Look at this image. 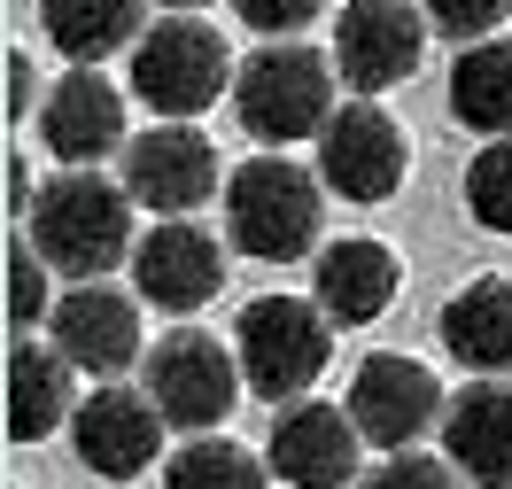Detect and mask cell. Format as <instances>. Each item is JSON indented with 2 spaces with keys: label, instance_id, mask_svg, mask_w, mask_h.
I'll return each instance as SVG.
<instances>
[{
  "label": "cell",
  "instance_id": "1",
  "mask_svg": "<svg viewBox=\"0 0 512 489\" xmlns=\"http://www.w3.org/2000/svg\"><path fill=\"white\" fill-rule=\"evenodd\" d=\"M32 249L63 280H109L117 264H132V195H125V179H101V171H55L47 187H39L32 202Z\"/></svg>",
  "mask_w": 512,
  "mask_h": 489
},
{
  "label": "cell",
  "instance_id": "2",
  "mask_svg": "<svg viewBox=\"0 0 512 489\" xmlns=\"http://www.w3.org/2000/svg\"><path fill=\"white\" fill-rule=\"evenodd\" d=\"M326 226V179L303 171L295 156H249L225 171V233L256 264H295L319 249Z\"/></svg>",
  "mask_w": 512,
  "mask_h": 489
},
{
  "label": "cell",
  "instance_id": "3",
  "mask_svg": "<svg viewBox=\"0 0 512 489\" xmlns=\"http://www.w3.org/2000/svg\"><path fill=\"white\" fill-rule=\"evenodd\" d=\"M334 86H342L334 55L303 47V39H264L233 70V117L264 148H295V140H319L334 125Z\"/></svg>",
  "mask_w": 512,
  "mask_h": 489
},
{
  "label": "cell",
  "instance_id": "4",
  "mask_svg": "<svg viewBox=\"0 0 512 489\" xmlns=\"http://www.w3.org/2000/svg\"><path fill=\"white\" fill-rule=\"evenodd\" d=\"M233 358L264 404H295V396H311V381L334 358V319L311 295H256L233 319Z\"/></svg>",
  "mask_w": 512,
  "mask_h": 489
},
{
  "label": "cell",
  "instance_id": "5",
  "mask_svg": "<svg viewBox=\"0 0 512 489\" xmlns=\"http://www.w3.org/2000/svg\"><path fill=\"white\" fill-rule=\"evenodd\" d=\"M225 86H233V63L202 16H156L148 39L132 47V101H148L156 125H194L210 101H225Z\"/></svg>",
  "mask_w": 512,
  "mask_h": 489
},
{
  "label": "cell",
  "instance_id": "6",
  "mask_svg": "<svg viewBox=\"0 0 512 489\" xmlns=\"http://www.w3.org/2000/svg\"><path fill=\"white\" fill-rule=\"evenodd\" d=\"M140 389L156 396L163 427H179V435H218L225 412H233V396L249 389V381H241V358L225 350L218 334L171 326L156 350L140 358Z\"/></svg>",
  "mask_w": 512,
  "mask_h": 489
},
{
  "label": "cell",
  "instance_id": "7",
  "mask_svg": "<svg viewBox=\"0 0 512 489\" xmlns=\"http://www.w3.org/2000/svg\"><path fill=\"white\" fill-rule=\"evenodd\" d=\"M419 55H427V8H412V0H350L334 16V70L357 101L404 86Z\"/></svg>",
  "mask_w": 512,
  "mask_h": 489
},
{
  "label": "cell",
  "instance_id": "8",
  "mask_svg": "<svg viewBox=\"0 0 512 489\" xmlns=\"http://www.w3.org/2000/svg\"><path fill=\"white\" fill-rule=\"evenodd\" d=\"M443 381L419 358H396V350H373V358L350 373V420L373 451H419L427 427H443Z\"/></svg>",
  "mask_w": 512,
  "mask_h": 489
},
{
  "label": "cell",
  "instance_id": "9",
  "mask_svg": "<svg viewBox=\"0 0 512 489\" xmlns=\"http://www.w3.org/2000/svg\"><path fill=\"white\" fill-rule=\"evenodd\" d=\"M404 163H412L404 125L381 101H350L319 132V179H326V195H342V202H388L404 187Z\"/></svg>",
  "mask_w": 512,
  "mask_h": 489
},
{
  "label": "cell",
  "instance_id": "10",
  "mask_svg": "<svg viewBox=\"0 0 512 489\" xmlns=\"http://www.w3.org/2000/svg\"><path fill=\"white\" fill-rule=\"evenodd\" d=\"M218 179H225L218 148L194 125H148V132H132V148H125V195L140 210H156V218H194L218 195Z\"/></svg>",
  "mask_w": 512,
  "mask_h": 489
},
{
  "label": "cell",
  "instance_id": "11",
  "mask_svg": "<svg viewBox=\"0 0 512 489\" xmlns=\"http://www.w3.org/2000/svg\"><path fill=\"white\" fill-rule=\"evenodd\" d=\"M70 451L86 474L101 482H132V474H148L163 451V412L148 389H125V381H101L86 404H78V420H70Z\"/></svg>",
  "mask_w": 512,
  "mask_h": 489
},
{
  "label": "cell",
  "instance_id": "12",
  "mask_svg": "<svg viewBox=\"0 0 512 489\" xmlns=\"http://www.w3.org/2000/svg\"><path fill=\"white\" fill-rule=\"evenodd\" d=\"M132 288L140 303L187 319L225 288V241L194 218H156V233H140V249H132Z\"/></svg>",
  "mask_w": 512,
  "mask_h": 489
},
{
  "label": "cell",
  "instance_id": "13",
  "mask_svg": "<svg viewBox=\"0 0 512 489\" xmlns=\"http://www.w3.org/2000/svg\"><path fill=\"white\" fill-rule=\"evenodd\" d=\"M357 443H365V435H357V420L342 404L295 396V404H280V420L264 435V466H272L288 489H350Z\"/></svg>",
  "mask_w": 512,
  "mask_h": 489
},
{
  "label": "cell",
  "instance_id": "14",
  "mask_svg": "<svg viewBox=\"0 0 512 489\" xmlns=\"http://www.w3.org/2000/svg\"><path fill=\"white\" fill-rule=\"evenodd\" d=\"M47 334H55V350H63L78 373H94V381H117L125 365L148 358V342H140V295L109 288V280L70 288L63 303L47 311Z\"/></svg>",
  "mask_w": 512,
  "mask_h": 489
},
{
  "label": "cell",
  "instance_id": "15",
  "mask_svg": "<svg viewBox=\"0 0 512 489\" xmlns=\"http://www.w3.org/2000/svg\"><path fill=\"white\" fill-rule=\"evenodd\" d=\"M39 140L63 156V171H101L109 148H132L125 94H117L101 70H63L55 94H47V109H39Z\"/></svg>",
  "mask_w": 512,
  "mask_h": 489
},
{
  "label": "cell",
  "instance_id": "16",
  "mask_svg": "<svg viewBox=\"0 0 512 489\" xmlns=\"http://www.w3.org/2000/svg\"><path fill=\"white\" fill-rule=\"evenodd\" d=\"M443 458L458 482L512 489V381H466L443 404Z\"/></svg>",
  "mask_w": 512,
  "mask_h": 489
},
{
  "label": "cell",
  "instance_id": "17",
  "mask_svg": "<svg viewBox=\"0 0 512 489\" xmlns=\"http://www.w3.org/2000/svg\"><path fill=\"white\" fill-rule=\"evenodd\" d=\"M396 280H404V264L388 241L373 233H350V241H326L319 264H311V303H319L334 326H373L396 303Z\"/></svg>",
  "mask_w": 512,
  "mask_h": 489
},
{
  "label": "cell",
  "instance_id": "18",
  "mask_svg": "<svg viewBox=\"0 0 512 489\" xmlns=\"http://www.w3.org/2000/svg\"><path fill=\"white\" fill-rule=\"evenodd\" d=\"M70 373L78 365L55 350V342H16L8 350V443H47L55 427H70L78 420V404L86 396L70 389Z\"/></svg>",
  "mask_w": 512,
  "mask_h": 489
},
{
  "label": "cell",
  "instance_id": "19",
  "mask_svg": "<svg viewBox=\"0 0 512 489\" xmlns=\"http://www.w3.org/2000/svg\"><path fill=\"white\" fill-rule=\"evenodd\" d=\"M435 326H443V350L474 381H505L512 373V280H466Z\"/></svg>",
  "mask_w": 512,
  "mask_h": 489
},
{
  "label": "cell",
  "instance_id": "20",
  "mask_svg": "<svg viewBox=\"0 0 512 489\" xmlns=\"http://www.w3.org/2000/svg\"><path fill=\"white\" fill-rule=\"evenodd\" d=\"M39 24L70 70H101L148 39V0H39Z\"/></svg>",
  "mask_w": 512,
  "mask_h": 489
},
{
  "label": "cell",
  "instance_id": "21",
  "mask_svg": "<svg viewBox=\"0 0 512 489\" xmlns=\"http://www.w3.org/2000/svg\"><path fill=\"white\" fill-rule=\"evenodd\" d=\"M450 117L481 140H512V39L458 47L450 63Z\"/></svg>",
  "mask_w": 512,
  "mask_h": 489
},
{
  "label": "cell",
  "instance_id": "22",
  "mask_svg": "<svg viewBox=\"0 0 512 489\" xmlns=\"http://www.w3.org/2000/svg\"><path fill=\"white\" fill-rule=\"evenodd\" d=\"M264 482H272V466L249 458L241 443H225V435H194L163 466V489H264Z\"/></svg>",
  "mask_w": 512,
  "mask_h": 489
},
{
  "label": "cell",
  "instance_id": "23",
  "mask_svg": "<svg viewBox=\"0 0 512 489\" xmlns=\"http://www.w3.org/2000/svg\"><path fill=\"white\" fill-rule=\"evenodd\" d=\"M466 210L474 226L512 233V140H481L474 163H466Z\"/></svg>",
  "mask_w": 512,
  "mask_h": 489
},
{
  "label": "cell",
  "instance_id": "24",
  "mask_svg": "<svg viewBox=\"0 0 512 489\" xmlns=\"http://www.w3.org/2000/svg\"><path fill=\"white\" fill-rule=\"evenodd\" d=\"M47 272H55V264L32 249V233H16V241H8V326H16V334H32L39 311H47Z\"/></svg>",
  "mask_w": 512,
  "mask_h": 489
},
{
  "label": "cell",
  "instance_id": "25",
  "mask_svg": "<svg viewBox=\"0 0 512 489\" xmlns=\"http://www.w3.org/2000/svg\"><path fill=\"white\" fill-rule=\"evenodd\" d=\"M357 489H466L450 458H427V451H388L373 474H357Z\"/></svg>",
  "mask_w": 512,
  "mask_h": 489
},
{
  "label": "cell",
  "instance_id": "26",
  "mask_svg": "<svg viewBox=\"0 0 512 489\" xmlns=\"http://www.w3.org/2000/svg\"><path fill=\"white\" fill-rule=\"evenodd\" d=\"M427 8V24L450 32L458 47H481V39H497V24L512 16V0H419Z\"/></svg>",
  "mask_w": 512,
  "mask_h": 489
},
{
  "label": "cell",
  "instance_id": "27",
  "mask_svg": "<svg viewBox=\"0 0 512 489\" xmlns=\"http://www.w3.org/2000/svg\"><path fill=\"white\" fill-rule=\"evenodd\" d=\"M319 8L326 0H233V16H241L249 32H264V39H295Z\"/></svg>",
  "mask_w": 512,
  "mask_h": 489
},
{
  "label": "cell",
  "instance_id": "28",
  "mask_svg": "<svg viewBox=\"0 0 512 489\" xmlns=\"http://www.w3.org/2000/svg\"><path fill=\"white\" fill-rule=\"evenodd\" d=\"M24 109H32V55L16 47L8 55V117H24Z\"/></svg>",
  "mask_w": 512,
  "mask_h": 489
},
{
  "label": "cell",
  "instance_id": "29",
  "mask_svg": "<svg viewBox=\"0 0 512 489\" xmlns=\"http://www.w3.org/2000/svg\"><path fill=\"white\" fill-rule=\"evenodd\" d=\"M163 16H194V8H210V0H156Z\"/></svg>",
  "mask_w": 512,
  "mask_h": 489
}]
</instances>
